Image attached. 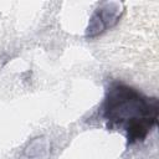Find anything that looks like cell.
<instances>
[{
    "mask_svg": "<svg viewBox=\"0 0 159 159\" xmlns=\"http://www.w3.org/2000/svg\"><path fill=\"white\" fill-rule=\"evenodd\" d=\"M158 98L148 97L137 88L114 81L101 106V114L111 130H123L127 147L145 140L158 124Z\"/></svg>",
    "mask_w": 159,
    "mask_h": 159,
    "instance_id": "6da1fadb",
    "label": "cell"
},
{
    "mask_svg": "<svg viewBox=\"0 0 159 159\" xmlns=\"http://www.w3.org/2000/svg\"><path fill=\"white\" fill-rule=\"evenodd\" d=\"M111 6H112V4H104V6L98 7L94 11V14L89 19L88 26L86 29L87 37H94V36L104 32L108 27L113 26L118 21V19L120 16L118 4L116 5L114 9H111Z\"/></svg>",
    "mask_w": 159,
    "mask_h": 159,
    "instance_id": "7a4b0ae2",
    "label": "cell"
}]
</instances>
